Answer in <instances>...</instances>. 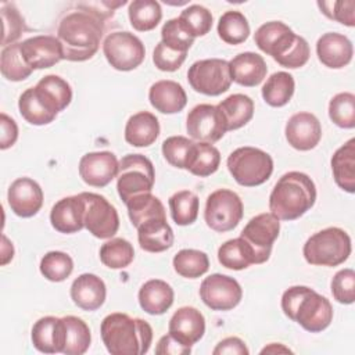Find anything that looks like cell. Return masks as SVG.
Returning a JSON list of instances; mask_svg holds the SVG:
<instances>
[{"label":"cell","instance_id":"1","mask_svg":"<svg viewBox=\"0 0 355 355\" xmlns=\"http://www.w3.org/2000/svg\"><path fill=\"white\" fill-rule=\"evenodd\" d=\"M103 33L104 22L98 17L86 11L67 14L57 29L64 60L72 62L90 60L100 47Z\"/></svg>","mask_w":355,"mask_h":355},{"label":"cell","instance_id":"2","mask_svg":"<svg viewBox=\"0 0 355 355\" xmlns=\"http://www.w3.org/2000/svg\"><path fill=\"white\" fill-rule=\"evenodd\" d=\"M100 333L111 355H143L153 341V329L148 322L122 312L107 315L101 322Z\"/></svg>","mask_w":355,"mask_h":355},{"label":"cell","instance_id":"3","mask_svg":"<svg viewBox=\"0 0 355 355\" xmlns=\"http://www.w3.org/2000/svg\"><path fill=\"white\" fill-rule=\"evenodd\" d=\"M254 42L261 51L290 69L304 67L311 55L308 42L282 21L262 24L254 33Z\"/></svg>","mask_w":355,"mask_h":355},{"label":"cell","instance_id":"4","mask_svg":"<svg viewBox=\"0 0 355 355\" xmlns=\"http://www.w3.org/2000/svg\"><path fill=\"white\" fill-rule=\"evenodd\" d=\"M316 201V186L304 172L284 173L269 196V211L279 220H295L308 212Z\"/></svg>","mask_w":355,"mask_h":355},{"label":"cell","instance_id":"5","mask_svg":"<svg viewBox=\"0 0 355 355\" xmlns=\"http://www.w3.org/2000/svg\"><path fill=\"white\" fill-rule=\"evenodd\" d=\"M284 315L309 333H320L333 320V306L322 294L308 286H293L282 295Z\"/></svg>","mask_w":355,"mask_h":355},{"label":"cell","instance_id":"6","mask_svg":"<svg viewBox=\"0 0 355 355\" xmlns=\"http://www.w3.org/2000/svg\"><path fill=\"white\" fill-rule=\"evenodd\" d=\"M349 234L336 226L313 233L304 244L302 255L305 261L316 266H338L351 255Z\"/></svg>","mask_w":355,"mask_h":355},{"label":"cell","instance_id":"7","mask_svg":"<svg viewBox=\"0 0 355 355\" xmlns=\"http://www.w3.org/2000/svg\"><path fill=\"white\" fill-rule=\"evenodd\" d=\"M227 169L233 179L244 187L265 183L273 172L272 157L257 147H239L227 157Z\"/></svg>","mask_w":355,"mask_h":355},{"label":"cell","instance_id":"8","mask_svg":"<svg viewBox=\"0 0 355 355\" xmlns=\"http://www.w3.org/2000/svg\"><path fill=\"white\" fill-rule=\"evenodd\" d=\"M154 182V165L147 157L141 154L122 157L116 175V190L125 204L137 194L151 193Z\"/></svg>","mask_w":355,"mask_h":355},{"label":"cell","instance_id":"9","mask_svg":"<svg viewBox=\"0 0 355 355\" xmlns=\"http://www.w3.org/2000/svg\"><path fill=\"white\" fill-rule=\"evenodd\" d=\"M243 214L244 207L240 196L229 189H218L207 198L204 219L208 227L218 233H225L240 223Z\"/></svg>","mask_w":355,"mask_h":355},{"label":"cell","instance_id":"10","mask_svg":"<svg viewBox=\"0 0 355 355\" xmlns=\"http://www.w3.org/2000/svg\"><path fill=\"white\" fill-rule=\"evenodd\" d=\"M187 80L197 93L219 96L232 85L229 61L222 58H205L191 64L187 71Z\"/></svg>","mask_w":355,"mask_h":355},{"label":"cell","instance_id":"11","mask_svg":"<svg viewBox=\"0 0 355 355\" xmlns=\"http://www.w3.org/2000/svg\"><path fill=\"white\" fill-rule=\"evenodd\" d=\"M103 53L114 69L123 72L136 69L146 57L143 42L128 31L110 33L103 42Z\"/></svg>","mask_w":355,"mask_h":355},{"label":"cell","instance_id":"12","mask_svg":"<svg viewBox=\"0 0 355 355\" xmlns=\"http://www.w3.org/2000/svg\"><path fill=\"white\" fill-rule=\"evenodd\" d=\"M280 220L270 212L251 218L240 233V237L251 247L255 265L265 263L272 252L275 240L279 237Z\"/></svg>","mask_w":355,"mask_h":355},{"label":"cell","instance_id":"13","mask_svg":"<svg viewBox=\"0 0 355 355\" xmlns=\"http://www.w3.org/2000/svg\"><path fill=\"white\" fill-rule=\"evenodd\" d=\"M85 227L97 239H112L119 229V215L115 207L101 194L83 191Z\"/></svg>","mask_w":355,"mask_h":355},{"label":"cell","instance_id":"14","mask_svg":"<svg viewBox=\"0 0 355 355\" xmlns=\"http://www.w3.org/2000/svg\"><path fill=\"white\" fill-rule=\"evenodd\" d=\"M186 129L193 140L212 144L225 136L227 125L218 105L198 104L189 111Z\"/></svg>","mask_w":355,"mask_h":355},{"label":"cell","instance_id":"15","mask_svg":"<svg viewBox=\"0 0 355 355\" xmlns=\"http://www.w3.org/2000/svg\"><path fill=\"white\" fill-rule=\"evenodd\" d=\"M200 297L212 311H230L240 304L243 290L236 279L214 273L201 282Z\"/></svg>","mask_w":355,"mask_h":355},{"label":"cell","instance_id":"16","mask_svg":"<svg viewBox=\"0 0 355 355\" xmlns=\"http://www.w3.org/2000/svg\"><path fill=\"white\" fill-rule=\"evenodd\" d=\"M119 171V161L111 151H93L85 154L79 161V176L93 187H104Z\"/></svg>","mask_w":355,"mask_h":355},{"label":"cell","instance_id":"17","mask_svg":"<svg viewBox=\"0 0 355 355\" xmlns=\"http://www.w3.org/2000/svg\"><path fill=\"white\" fill-rule=\"evenodd\" d=\"M21 53L26 64L35 69H44L64 60L60 40L51 35H37L21 42Z\"/></svg>","mask_w":355,"mask_h":355},{"label":"cell","instance_id":"18","mask_svg":"<svg viewBox=\"0 0 355 355\" xmlns=\"http://www.w3.org/2000/svg\"><path fill=\"white\" fill-rule=\"evenodd\" d=\"M11 211L19 218L35 216L43 205V190L37 182L31 178L15 179L7 193Z\"/></svg>","mask_w":355,"mask_h":355},{"label":"cell","instance_id":"19","mask_svg":"<svg viewBox=\"0 0 355 355\" xmlns=\"http://www.w3.org/2000/svg\"><path fill=\"white\" fill-rule=\"evenodd\" d=\"M284 135L293 148L309 151L319 144L322 139V126L313 114L297 112L288 118Z\"/></svg>","mask_w":355,"mask_h":355},{"label":"cell","instance_id":"20","mask_svg":"<svg viewBox=\"0 0 355 355\" xmlns=\"http://www.w3.org/2000/svg\"><path fill=\"white\" fill-rule=\"evenodd\" d=\"M168 333L183 345L191 347L198 343L205 333L204 315L194 306H182L172 315Z\"/></svg>","mask_w":355,"mask_h":355},{"label":"cell","instance_id":"21","mask_svg":"<svg viewBox=\"0 0 355 355\" xmlns=\"http://www.w3.org/2000/svg\"><path fill=\"white\" fill-rule=\"evenodd\" d=\"M85 198L79 193L78 196H69L58 200L50 211L51 226L64 234H72L85 227Z\"/></svg>","mask_w":355,"mask_h":355},{"label":"cell","instance_id":"22","mask_svg":"<svg viewBox=\"0 0 355 355\" xmlns=\"http://www.w3.org/2000/svg\"><path fill=\"white\" fill-rule=\"evenodd\" d=\"M33 347L43 354L64 352L65 323L62 318L44 316L35 322L31 331Z\"/></svg>","mask_w":355,"mask_h":355},{"label":"cell","instance_id":"23","mask_svg":"<svg viewBox=\"0 0 355 355\" xmlns=\"http://www.w3.org/2000/svg\"><path fill=\"white\" fill-rule=\"evenodd\" d=\"M316 54L319 61L331 69H340L348 65L354 55L351 40L341 33H323L316 42Z\"/></svg>","mask_w":355,"mask_h":355},{"label":"cell","instance_id":"24","mask_svg":"<svg viewBox=\"0 0 355 355\" xmlns=\"http://www.w3.org/2000/svg\"><path fill=\"white\" fill-rule=\"evenodd\" d=\"M107 297V287L94 273H82L71 284V298L83 311H97Z\"/></svg>","mask_w":355,"mask_h":355},{"label":"cell","instance_id":"25","mask_svg":"<svg viewBox=\"0 0 355 355\" xmlns=\"http://www.w3.org/2000/svg\"><path fill=\"white\" fill-rule=\"evenodd\" d=\"M33 92L39 101L54 115L64 111L72 100V89L69 83L58 75L43 76Z\"/></svg>","mask_w":355,"mask_h":355},{"label":"cell","instance_id":"26","mask_svg":"<svg viewBox=\"0 0 355 355\" xmlns=\"http://www.w3.org/2000/svg\"><path fill=\"white\" fill-rule=\"evenodd\" d=\"M232 82H236L245 87L258 86L265 78L268 72L266 62L262 55L245 51L240 53L229 61Z\"/></svg>","mask_w":355,"mask_h":355},{"label":"cell","instance_id":"27","mask_svg":"<svg viewBox=\"0 0 355 355\" xmlns=\"http://www.w3.org/2000/svg\"><path fill=\"white\" fill-rule=\"evenodd\" d=\"M140 248L147 252H162L173 245V230L166 222V216H155L144 220L137 227Z\"/></svg>","mask_w":355,"mask_h":355},{"label":"cell","instance_id":"28","mask_svg":"<svg viewBox=\"0 0 355 355\" xmlns=\"http://www.w3.org/2000/svg\"><path fill=\"white\" fill-rule=\"evenodd\" d=\"M148 100L150 104L161 114H176L186 107L187 94L180 83L164 79L151 85L148 90Z\"/></svg>","mask_w":355,"mask_h":355},{"label":"cell","instance_id":"29","mask_svg":"<svg viewBox=\"0 0 355 355\" xmlns=\"http://www.w3.org/2000/svg\"><path fill=\"white\" fill-rule=\"evenodd\" d=\"M139 304L148 315H162L173 304V288L161 279L146 282L137 294Z\"/></svg>","mask_w":355,"mask_h":355},{"label":"cell","instance_id":"30","mask_svg":"<svg viewBox=\"0 0 355 355\" xmlns=\"http://www.w3.org/2000/svg\"><path fill=\"white\" fill-rule=\"evenodd\" d=\"M158 118L148 111L136 112L126 122L125 140L133 147H148L158 139Z\"/></svg>","mask_w":355,"mask_h":355},{"label":"cell","instance_id":"31","mask_svg":"<svg viewBox=\"0 0 355 355\" xmlns=\"http://www.w3.org/2000/svg\"><path fill=\"white\" fill-rule=\"evenodd\" d=\"M331 172L336 184L347 193L355 191V139L336 150L331 157Z\"/></svg>","mask_w":355,"mask_h":355},{"label":"cell","instance_id":"32","mask_svg":"<svg viewBox=\"0 0 355 355\" xmlns=\"http://www.w3.org/2000/svg\"><path fill=\"white\" fill-rule=\"evenodd\" d=\"M218 108L225 116L227 132L243 128L254 115V101L241 93L230 94L218 104Z\"/></svg>","mask_w":355,"mask_h":355},{"label":"cell","instance_id":"33","mask_svg":"<svg viewBox=\"0 0 355 355\" xmlns=\"http://www.w3.org/2000/svg\"><path fill=\"white\" fill-rule=\"evenodd\" d=\"M294 89H295V82L293 75L284 71H279L272 73L266 79L261 93L268 105L279 108L286 105L291 100L294 94Z\"/></svg>","mask_w":355,"mask_h":355},{"label":"cell","instance_id":"34","mask_svg":"<svg viewBox=\"0 0 355 355\" xmlns=\"http://www.w3.org/2000/svg\"><path fill=\"white\" fill-rule=\"evenodd\" d=\"M218 261L222 266L233 270H241L250 265H255L254 252L241 237L225 241L218 250Z\"/></svg>","mask_w":355,"mask_h":355},{"label":"cell","instance_id":"35","mask_svg":"<svg viewBox=\"0 0 355 355\" xmlns=\"http://www.w3.org/2000/svg\"><path fill=\"white\" fill-rule=\"evenodd\" d=\"M128 15L133 29L148 32L161 22L162 10L161 4L155 0H133L129 3Z\"/></svg>","mask_w":355,"mask_h":355},{"label":"cell","instance_id":"36","mask_svg":"<svg viewBox=\"0 0 355 355\" xmlns=\"http://www.w3.org/2000/svg\"><path fill=\"white\" fill-rule=\"evenodd\" d=\"M65 323V355H82L92 343V334L87 323L78 316H64Z\"/></svg>","mask_w":355,"mask_h":355},{"label":"cell","instance_id":"37","mask_svg":"<svg viewBox=\"0 0 355 355\" xmlns=\"http://www.w3.org/2000/svg\"><path fill=\"white\" fill-rule=\"evenodd\" d=\"M172 265L175 272L182 277L197 279L208 272L209 259L204 251L194 250V248H184L175 254Z\"/></svg>","mask_w":355,"mask_h":355},{"label":"cell","instance_id":"38","mask_svg":"<svg viewBox=\"0 0 355 355\" xmlns=\"http://www.w3.org/2000/svg\"><path fill=\"white\" fill-rule=\"evenodd\" d=\"M128 215L135 227L147 219L155 216H166L164 204L153 193H143L132 197L126 204Z\"/></svg>","mask_w":355,"mask_h":355},{"label":"cell","instance_id":"39","mask_svg":"<svg viewBox=\"0 0 355 355\" xmlns=\"http://www.w3.org/2000/svg\"><path fill=\"white\" fill-rule=\"evenodd\" d=\"M218 35L227 44H240L250 36V24L243 12L226 11L218 21Z\"/></svg>","mask_w":355,"mask_h":355},{"label":"cell","instance_id":"40","mask_svg":"<svg viewBox=\"0 0 355 355\" xmlns=\"http://www.w3.org/2000/svg\"><path fill=\"white\" fill-rule=\"evenodd\" d=\"M169 209L173 222L179 226H187L196 222L200 209V200L190 190L176 191L169 197Z\"/></svg>","mask_w":355,"mask_h":355},{"label":"cell","instance_id":"41","mask_svg":"<svg viewBox=\"0 0 355 355\" xmlns=\"http://www.w3.org/2000/svg\"><path fill=\"white\" fill-rule=\"evenodd\" d=\"M133 259L135 248L122 237H114L100 247V261L110 269H125Z\"/></svg>","mask_w":355,"mask_h":355},{"label":"cell","instance_id":"42","mask_svg":"<svg viewBox=\"0 0 355 355\" xmlns=\"http://www.w3.org/2000/svg\"><path fill=\"white\" fill-rule=\"evenodd\" d=\"M0 71L1 75L11 82H21L31 76L33 69L22 57L21 43L10 44L1 50Z\"/></svg>","mask_w":355,"mask_h":355},{"label":"cell","instance_id":"43","mask_svg":"<svg viewBox=\"0 0 355 355\" xmlns=\"http://www.w3.org/2000/svg\"><path fill=\"white\" fill-rule=\"evenodd\" d=\"M219 164H220L219 150L211 143L197 141L194 147V154L191 157V162L187 171L196 176L207 178L218 171Z\"/></svg>","mask_w":355,"mask_h":355},{"label":"cell","instance_id":"44","mask_svg":"<svg viewBox=\"0 0 355 355\" xmlns=\"http://www.w3.org/2000/svg\"><path fill=\"white\" fill-rule=\"evenodd\" d=\"M196 141L184 136H171L162 143V155L178 169H187L194 154Z\"/></svg>","mask_w":355,"mask_h":355},{"label":"cell","instance_id":"45","mask_svg":"<svg viewBox=\"0 0 355 355\" xmlns=\"http://www.w3.org/2000/svg\"><path fill=\"white\" fill-rule=\"evenodd\" d=\"M179 24L191 36H205L212 28V14L208 8L200 4H191L186 7L179 15Z\"/></svg>","mask_w":355,"mask_h":355},{"label":"cell","instance_id":"46","mask_svg":"<svg viewBox=\"0 0 355 355\" xmlns=\"http://www.w3.org/2000/svg\"><path fill=\"white\" fill-rule=\"evenodd\" d=\"M18 110L21 116L31 125L42 126V125H49L51 123L57 115L50 112L36 97L33 87L26 89L22 92L18 100Z\"/></svg>","mask_w":355,"mask_h":355},{"label":"cell","instance_id":"47","mask_svg":"<svg viewBox=\"0 0 355 355\" xmlns=\"http://www.w3.org/2000/svg\"><path fill=\"white\" fill-rule=\"evenodd\" d=\"M39 269L47 280L60 283L71 276L73 270V261L67 252L50 251L40 259Z\"/></svg>","mask_w":355,"mask_h":355},{"label":"cell","instance_id":"48","mask_svg":"<svg viewBox=\"0 0 355 355\" xmlns=\"http://www.w3.org/2000/svg\"><path fill=\"white\" fill-rule=\"evenodd\" d=\"M329 118L338 128H355V96L349 92L337 93L329 103Z\"/></svg>","mask_w":355,"mask_h":355},{"label":"cell","instance_id":"49","mask_svg":"<svg viewBox=\"0 0 355 355\" xmlns=\"http://www.w3.org/2000/svg\"><path fill=\"white\" fill-rule=\"evenodd\" d=\"M1 19H3V39L1 44L4 47L17 43L25 31V22L18 8L11 3L1 4Z\"/></svg>","mask_w":355,"mask_h":355},{"label":"cell","instance_id":"50","mask_svg":"<svg viewBox=\"0 0 355 355\" xmlns=\"http://www.w3.org/2000/svg\"><path fill=\"white\" fill-rule=\"evenodd\" d=\"M161 42L175 51L187 53L194 43V37L182 28L178 18H172L168 19L161 29Z\"/></svg>","mask_w":355,"mask_h":355},{"label":"cell","instance_id":"51","mask_svg":"<svg viewBox=\"0 0 355 355\" xmlns=\"http://www.w3.org/2000/svg\"><path fill=\"white\" fill-rule=\"evenodd\" d=\"M333 298L344 305L355 301V272L351 268L338 270L330 283Z\"/></svg>","mask_w":355,"mask_h":355},{"label":"cell","instance_id":"52","mask_svg":"<svg viewBox=\"0 0 355 355\" xmlns=\"http://www.w3.org/2000/svg\"><path fill=\"white\" fill-rule=\"evenodd\" d=\"M320 11L333 21H337L349 28L355 26V1L344 0V1H318Z\"/></svg>","mask_w":355,"mask_h":355},{"label":"cell","instance_id":"53","mask_svg":"<svg viewBox=\"0 0 355 355\" xmlns=\"http://www.w3.org/2000/svg\"><path fill=\"white\" fill-rule=\"evenodd\" d=\"M186 57H187V53L175 51V50L166 47L162 42H159L153 51L154 65L159 71H164V72L178 71L182 67V64L184 62Z\"/></svg>","mask_w":355,"mask_h":355},{"label":"cell","instance_id":"54","mask_svg":"<svg viewBox=\"0 0 355 355\" xmlns=\"http://www.w3.org/2000/svg\"><path fill=\"white\" fill-rule=\"evenodd\" d=\"M126 1H118V3H112V1H83V3H78V7L80 8V11H86L90 12L96 17H98L100 19H105L108 17H111L115 11L116 7L123 6Z\"/></svg>","mask_w":355,"mask_h":355},{"label":"cell","instance_id":"55","mask_svg":"<svg viewBox=\"0 0 355 355\" xmlns=\"http://www.w3.org/2000/svg\"><path fill=\"white\" fill-rule=\"evenodd\" d=\"M0 125H1V136H0V148L7 150L12 147L18 139V126L17 122L8 116L6 112L0 115Z\"/></svg>","mask_w":355,"mask_h":355},{"label":"cell","instance_id":"56","mask_svg":"<svg viewBox=\"0 0 355 355\" xmlns=\"http://www.w3.org/2000/svg\"><path fill=\"white\" fill-rule=\"evenodd\" d=\"M191 352V347L183 345L180 341L173 338L169 333L162 336L155 348L157 355H187Z\"/></svg>","mask_w":355,"mask_h":355},{"label":"cell","instance_id":"57","mask_svg":"<svg viewBox=\"0 0 355 355\" xmlns=\"http://www.w3.org/2000/svg\"><path fill=\"white\" fill-rule=\"evenodd\" d=\"M214 355H248L250 351L245 345V343L239 337H226L222 341L216 344V347L212 351Z\"/></svg>","mask_w":355,"mask_h":355},{"label":"cell","instance_id":"58","mask_svg":"<svg viewBox=\"0 0 355 355\" xmlns=\"http://www.w3.org/2000/svg\"><path fill=\"white\" fill-rule=\"evenodd\" d=\"M1 240H3V244H1V265H7L14 257V247H12V243L7 239L6 234L1 236Z\"/></svg>","mask_w":355,"mask_h":355},{"label":"cell","instance_id":"59","mask_svg":"<svg viewBox=\"0 0 355 355\" xmlns=\"http://www.w3.org/2000/svg\"><path fill=\"white\" fill-rule=\"evenodd\" d=\"M288 352H293V351L279 343H270L269 345L261 349V354H288Z\"/></svg>","mask_w":355,"mask_h":355}]
</instances>
